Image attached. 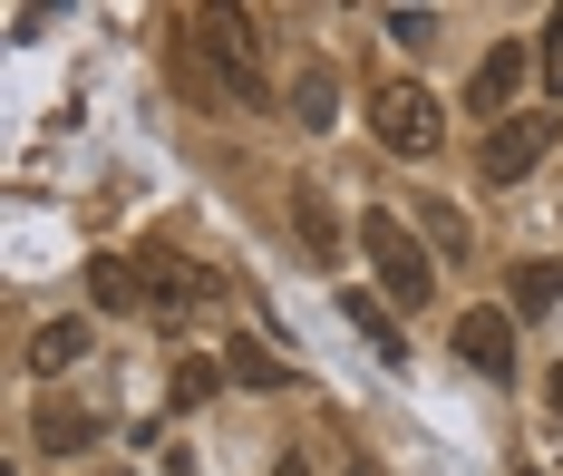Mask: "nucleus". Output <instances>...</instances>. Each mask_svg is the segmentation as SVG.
<instances>
[{"mask_svg":"<svg viewBox=\"0 0 563 476\" xmlns=\"http://www.w3.org/2000/svg\"><path fill=\"white\" fill-rule=\"evenodd\" d=\"M88 438H98V418H78V409H40V447H49V457H78Z\"/></svg>","mask_w":563,"mask_h":476,"instance_id":"13","label":"nucleus"},{"mask_svg":"<svg viewBox=\"0 0 563 476\" xmlns=\"http://www.w3.org/2000/svg\"><path fill=\"white\" fill-rule=\"evenodd\" d=\"M389 40H408V49H428V40H438V20H428V10H389Z\"/></svg>","mask_w":563,"mask_h":476,"instance_id":"16","label":"nucleus"},{"mask_svg":"<svg viewBox=\"0 0 563 476\" xmlns=\"http://www.w3.org/2000/svg\"><path fill=\"white\" fill-rule=\"evenodd\" d=\"M554 301H563V263H554V253L515 263V311H554Z\"/></svg>","mask_w":563,"mask_h":476,"instance_id":"9","label":"nucleus"},{"mask_svg":"<svg viewBox=\"0 0 563 476\" xmlns=\"http://www.w3.org/2000/svg\"><path fill=\"white\" fill-rule=\"evenodd\" d=\"M205 389H214V359H185V369H175V399H185V409H195V399H205Z\"/></svg>","mask_w":563,"mask_h":476,"instance_id":"18","label":"nucleus"},{"mask_svg":"<svg viewBox=\"0 0 563 476\" xmlns=\"http://www.w3.org/2000/svg\"><path fill=\"white\" fill-rule=\"evenodd\" d=\"M360 476H369V467H360Z\"/></svg>","mask_w":563,"mask_h":476,"instance_id":"21","label":"nucleus"},{"mask_svg":"<svg viewBox=\"0 0 563 476\" xmlns=\"http://www.w3.org/2000/svg\"><path fill=\"white\" fill-rule=\"evenodd\" d=\"M224 369L243 379V389H282V379H291V369H282L273 351H253V341H224Z\"/></svg>","mask_w":563,"mask_h":476,"instance_id":"14","label":"nucleus"},{"mask_svg":"<svg viewBox=\"0 0 563 476\" xmlns=\"http://www.w3.org/2000/svg\"><path fill=\"white\" fill-rule=\"evenodd\" d=\"M331 98H340V88H331V68H321V59H301V78H291V108H301V126H331Z\"/></svg>","mask_w":563,"mask_h":476,"instance_id":"12","label":"nucleus"},{"mask_svg":"<svg viewBox=\"0 0 563 476\" xmlns=\"http://www.w3.org/2000/svg\"><path fill=\"white\" fill-rule=\"evenodd\" d=\"M88 292H98V311H136V263L98 253V263H88Z\"/></svg>","mask_w":563,"mask_h":476,"instance_id":"10","label":"nucleus"},{"mask_svg":"<svg viewBox=\"0 0 563 476\" xmlns=\"http://www.w3.org/2000/svg\"><path fill=\"white\" fill-rule=\"evenodd\" d=\"M340 311H350V321H360V331L379 341V359H389V369H398V359H408V341H398V321H389V311H379V301H369V292H340Z\"/></svg>","mask_w":563,"mask_h":476,"instance_id":"11","label":"nucleus"},{"mask_svg":"<svg viewBox=\"0 0 563 476\" xmlns=\"http://www.w3.org/2000/svg\"><path fill=\"white\" fill-rule=\"evenodd\" d=\"M369 126H379L389 156H438V146H448V108H438L418 78H379V88H369Z\"/></svg>","mask_w":563,"mask_h":476,"instance_id":"2","label":"nucleus"},{"mask_svg":"<svg viewBox=\"0 0 563 476\" xmlns=\"http://www.w3.org/2000/svg\"><path fill=\"white\" fill-rule=\"evenodd\" d=\"M291 214H301V243H311V253H331V214H321V195H301Z\"/></svg>","mask_w":563,"mask_h":476,"instance_id":"17","label":"nucleus"},{"mask_svg":"<svg viewBox=\"0 0 563 476\" xmlns=\"http://www.w3.org/2000/svg\"><path fill=\"white\" fill-rule=\"evenodd\" d=\"M185 30H195V59L224 68L233 98H263V59H253V20H243V10H195Z\"/></svg>","mask_w":563,"mask_h":476,"instance_id":"3","label":"nucleus"},{"mask_svg":"<svg viewBox=\"0 0 563 476\" xmlns=\"http://www.w3.org/2000/svg\"><path fill=\"white\" fill-rule=\"evenodd\" d=\"M544 88L563 98V10H544Z\"/></svg>","mask_w":563,"mask_h":476,"instance_id":"15","label":"nucleus"},{"mask_svg":"<svg viewBox=\"0 0 563 476\" xmlns=\"http://www.w3.org/2000/svg\"><path fill=\"white\" fill-rule=\"evenodd\" d=\"M544 409H554V418H563V359H554V379H544Z\"/></svg>","mask_w":563,"mask_h":476,"instance_id":"19","label":"nucleus"},{"mask_svg":"<svg viewBox=\"0 0 563 476\" xmlns=\"http://www.w3.org/2000/svg\"><path fill=\"white\" fill-rule=\"evenodd\" d=\"M554 156V108H515L506 126H486V146H476V166H486V185H515L534 176Z\"/></svg>","mask_w":563,"mask_h":476,"instance_id":"4","label":"nucleus"},{"mask_svg":"<svg viewBox=\"0 0 563 476\" xmlns=\"http://www.w3.org/2000/svg\"><path fill=\"white\" fill-rule=\"evenodd\" d=\"M360 253H369V273L389 283V301H408V311L438 292V263H428V243L408 234L389 204H369V214H360Z\"/></svg>","mask_w":563,"mask_h":476,"instance_id":"1","label":"nucleus"},{"mask_svg":"<svg viewBox=\"0 0 563 476\" xmlns=\"http://www.w3.org/2000/svg\"><path fill=\"white\" fill-rule=\"evenodd\" d=\"M214 292H224V283L195 273V263H175V253H146V263H136V301H146V311H195V301H214Z\"/></svg>","mask_w":563,"mask_h":476,"instance_id":"6","label":"nucleus"},{"mask_svg":"<svg viewBox=\"0 0 563 476\" xmlns=\"http://www.w3.org/2000/svg\"><path fill=\"white\" fill-rule=\"evenodd\" d=\"M273 476H311V467H301V457H282V467H273Z\"/></svg>","mask_w":563,"mask_h":476,"instance_id":"20","label":"nucleus"},{"mask_svg":"<svg viewBox=\"0 0 563 476\" xmlns=\"http://www.w3.org/2000/svg\"><path fill=\"white\" fill-rule=\"evenodd\" d=\"M525 78H534V40H496L486 59H476V78H466V118H515V98H525Z\"/></svg>","mask_w":563,"mask_h":476,"instance_id":"5","label":"nucleus"},{"mask_svg":"<svg viewBox=\"0 0 563 476\" xmlns=\"http://www.w3.org/2000/svg\"><path fill=\"white\" fill-rule=\"evenodd\" d=\"M78 359H88V321H49V331L30 341V369H40V379H58V369H78Z\"/></svg>","mask_w":563,"mask_h":476,"instance_id":"8","label":"nucleus"},{"mask_svg":"<svg viewBox=\"0 0 563 476\" xmlns=\"http://www.w3.org/2000/svg\"><path fill=\"white\" fill-rule=\"evenodd\" d=\"M456 351H466L476 379H506L515 369V311H466V321H456Z\"/></svg>","mask_w":563,"mask_h":476,"instance_id":"7","label":"nucleus"}]
</instances>
